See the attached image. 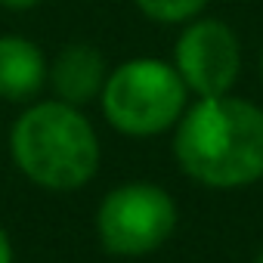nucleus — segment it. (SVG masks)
Segmentation results:
<instances>
[{
    "label": "nucleus",
    "instance_id": "1",
    "mask_svg": "<svg viewBox=\"0 0 263 263\" xmlns=\"http://www.w3.org/2000/svg\"><path fill=\"white\" fill-rule=\"evenodd\" d=\"M174 158L208 189L263 180V108L232 93L198 96L174 127Z\"/></svg>",
    "mask_w": 263,
    "mask_h": 263
},
{
    "label": "nucleus",
    "instance_id": "2",
    "mask_svg": "<svg viewBox=\"0 0 263 263\" xmlns=\"http://www.w3.org/2000/svg\"><path fill=\"white\" fill-rule=\"evenodd\" d=\"M10 155L34 186L50 192L87 186L102 161L90 118L62 99L31 102L16 118L10 130Z\"/></svg>",
    "mask_w": 263,
    "mask_h": 263
},
{
    "label": "nucleus",
    "instance_id": "3",
    "mask_svg": "<svg viewBox=\"0 0 263 263\" xmlns=\"http://www.w3.org/2000/svg\"><path fill=\"white\" fill-rule=\"evenodd\" d=\"M99 105L118 134L149 140L177 127L189 105V87L174 62L158 56H134L108 71Z\"/></svg>",
    "mask_w": 263,
    "mask_h": 263
},
{
    "label": "nucleus",
    "instance_id": "4",
    "mask_svg": "<svg viewBox=\"0 0 263 263\" xmlns=\"http://www.w3.org/2000/svg\"><path fill=\"white\" fill-rule=\"evenodd\" d=\"M177 229V201L158 183L115 186L96 211V235L108 254L146 257Z\"/></svg>",
    "mask_w": 263,
    "mask_h": 263
},
{
    "label": "nucleus",
    "instance_id": "5",
    "mask_svg": "<svg viewBox=\"0 0 263 263\" xmlns=\"http://www.w3.org/2000/svg\"><path fill=\"white\" fill-rule=\"evenodd\" d=\"M171 62L189 93L220 96L229 93L241 74V41L223 19L198 16L183 25Z\"/></svg>",
    "mask_w": 263,
    "mask_h": 263
},
{
    "label": "nucleus",
    "instance_id": "6",
    "mask_svg": "<svg viewBox=\"0 0 263 263\" xmlns=\"http://www.w3.org/2000/svg\"><path fill=\"white\" fill-rule=\"evenodd\" d=\"M105 78H108V65H105V56L99 53V47H93L87 41H74V44H65L56 53V59L50 62L47 84L53 87L56 99L81 108V105L99 99Z\"/></svg>",
    "mask_w": 263,
    "mask_h": 263
},
{
    "label": "nucleus",
    "instance_id": "7",
    "mask_svg": "<svg viewBox=\"0 0 263 263\" xmlns=\"http://www.w3.org/2000/svg\"><path fill=\"white\" fill-rule=\"evenodd\" d=\"M50 81L44 50L25 34H0V99L31 102Z\"/></svg>",
    "mask_w": 263,
    "mask_h": 263
},
{
    "label": "nucleus",
    "instance_id": "8",
    "mask_svg": "<svg viewBox=\"0 0 263 263\" xmlns=\"http://www.w3.org/2000/svg\"><path fill=\"white\" fill-rule=\"evenodd\" d=\"M137 10L158 25H186L198 19L211 0H134Z\"/></svg>",
    "mask_w": 263,
    "mask_h": 263
},
{
    "label": "nucleus",
    "instance_id": "9",
    "mask_svg": "<svg viewBox=\"0 0 263 263\" xmlns=\"http://www.w3.org/2000/svg\"><path fill=\"white\" fill-rule=\"evenodd\" d=\"M44 0H0V10H10V13H28L34 7H41Z\"/></svg>",
    "mask_w": 263,
    "mask_h": 263
},
{
    "label": "nucleus",
    "instance_id": "10",
    "mask_svg": "<svg viewBox=\"0 0 263 263\" xmlns=\"http://www.w3.org/2000/svg\"><path fill=\"white\" fill-rule=\"evenodd\" d=\"M0 263H13V241L4 226H0Z\"/></svg>",
    "mask_w": 263,
    "mask_h": 263
},
{
    "label": "nucleus",
    "instance_id": "11",
    "mask_svg": "<svg viewBox=\"0 0 263 263\" xmlns=\"http://www.w3.org/2000/svg\"><path fill=\"white\" fill-rule=\"evenodd\" d=\"M254 263H263V251H260V254H257V260H254Z\"/></svg>",
    "mask_w": 263,
    "mask_h": 263
},
{
    "label": "nucleus",
    "instance_id": "12",
    "mask_svg": "<svg viewBox=\"0 0 263 263\" xmlns=\"http://www.w3.org/2000/svg\"><path fill=\"white\" fill-rule=\"evenodd\" d=\"M260 78H263V53H260Z\"/></svg>",
    "mask_w": 263,
    "mask_h": 263
}]
</instances>
